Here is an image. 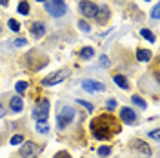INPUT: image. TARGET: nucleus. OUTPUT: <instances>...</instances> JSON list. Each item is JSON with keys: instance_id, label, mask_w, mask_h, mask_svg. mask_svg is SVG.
Segmentation results:
<instances>
[{"instance_id": "1", "label": "nucleus", "mask_w": 160, "mask_h": 158, "mask_svg": "<svg viewBox=\"0 0 160 158\" xmlns=\"http://www.w3.org/2000/svg\"><path fill=\"white\" fill-rule=\"evenodd\" d=\"M91 129H93V135L98 140H106L109 138L113 133L120 131V126L117 124V120L109 116V115H104L100 118H95L91 122Z\"/></svg>"}, {"instance_id": "2", "label": "nucleus", "mask_w": 160, "mask_h": 158, "mask_svg": "<svg viewBox=\"0 0 160 158\" xmlns=\"http://www.w3.org/2000/svg\"><path fill=\"white\" fill-rule=\"evenodd\" d=\"M75 116H77L75 109L69 107V106H64V107L60 109V113H58V118H57V126H58V129L68 127L71 122L75 120Z\"/></svg>"}, {"instance_id": "3", "label": "nucleus", "mask_w": 160, "mask_h": 158, "mask_svg": "<svg viewBox=\"0 0 160 158\" xmlns=\"http://www.w3.org/2000/svg\"><path fill=\"white\" fill-rule=\"evenodd\" d=\"M46 11L49 13L51 17H62V15H66V4H64V0H48L46 2Z\"/></svg>"}, {"instance_id": "4", "label": "nucleus", "mask_w": 160, "mask_h": 158, "mask_svg": "<svg viewBox=\"0 0 160 158\" xmlns=\"http://www.w3.org/2000/svg\"><path fill=\"white\" fill-rule=\"evenodd\" d=\"M71 75L69 69H60V71H55V73H51V75H48L46 78H44V86H57V84H60L62 80H66L68 77Z\"/></svg>"}, {"instance_id": "5", "label": "nucleus", "mask_w": 160, "mask_h": 158, "mask_svg": "<svg viewBox=\"0 0 160 158\" xmlns=\"http://www.w3.org/2000/svg\"><path fill=\"white\" fill-rule=\"evenodd\" d=\"M48 113H49V102L48 100H40L38 104L33 107V118L37 120H46L48 118Z\"/></svg>"}, {"instance_id": "6", "label": "nucleus", "mask_w": 160, "mask_h": 158, "mask_svg": "<svg viewBox=\"0 0 160 158\" xmlns=\"http://www.w3.org/2000/svg\"><path fill=\"white\" fill-rule=\"evenodd\" d=\"M80 13L84 17H88V18H95L97 13H98V7L89 0H84V2H80Z\"/></svg>"}, {"instance_id": "7", "label": "nucleus", "mask_w": 160, "mask_h": 158, "mask_svg": "<svg viewBox=\"0 0 160 158\" xmlns=\"http://www.w3.org/2000/svg\"><path fill=\"white\" fill-rule=\"evenodd\" d=\"M40 153V147L37 144H33V142H28V144H24L22 149H20V155L24 158H37V155Z\"/></svg>"}, {"instance_id": "8", "label": "nucleus", "mask_w": 160, "mask_h": 158, "mask_svg": "<svg viewBox=\"0 0 160 158\" xmlns=\"http://www.w3.org/2000/svg\"><path fill=\"white\" fill-rule=\"evenodd\" d=\"M82 87H84V91H88V93H102L106 89V86L102 82H98V80H84L82 82Z\"/></svg>"}, {"instance_id": "9", "label": "nucleus", "mask_w": 160, "mask_h": 158, "mask_svg": "<svg viewBox=\"0 0 160 158\" xmlns=\"http://www.w3.org/2000/svg\"><path fill=\"white\" fill-rule=\"evenodd\" d=\"M120 118H122V122L124 124H129V126H133L135 122H137V115H135V111L129 107H122L120 109Z\"/></svg>"}, {"instance_id": "10", "label": "nucleus", "mask_w": 160, "mask_h": 158, "mask_svg": "<svg viewBox=\"0 0 160 158\" xmlns=\"http://www.w3.org/2000/svg\"><path fill=\"white\" fill-rule=\"evenodd\" d=\"M131 147L140 151V153H144V155H148V156L151 155V147L146 144V142H142V140H138V138H135L133 142H131Z\"/></svg>"}, {"instance_id": "11", "label": "nucleus", "mask_w": 160, "mask_h": 158, "mask_svg": "<svg viewBox=\"0 0 160 158\" xmlns=\"http://www.w3.org/2000/svg\"><path fill=\"white\" fill-rule=\"evenodd\" d=\"M31 33H33V37H44L46 35V26L42 24V22H35V24H31Z\"/></svg>"}, {"instance_id": "12", "label": "nucleus", "mask_w": 160, "mask_h": 158, "mask_svg": "<svg viewBox=\"0 0 160 158\" xmlns=\"http://www.w3.org/2000/svg\"><path fill=\"white\" fill-rule=\"evenodd\" d=\"M9 107L13 113H20L22 109H24V102H22V98L20 96H13V98L9 100Z\"/></svg>"}, {"instance_id": "13", "label": "nucleus", "mask_w": 160, "mask_h": 158, "mask_svg": "<svg viewBox=\"0 0 160 158\" xmlns=\"http://www.w3.org/2000/svg\"><path fill=\"white\" fill-rule=\"evenodd\" d=\"M95 18L98 20L100 24L108 22V18H109V9H108V7H102V9H98V13H97V17H95Z\"/></svg>"}, {"instance_id": "14", "label": "nucleus", "mask_w": 160, "mask_h": 158, "mask_svg": "<svg viewBox=\"0 0 160 158\" xmlns=\"http://www.w3.org/2000/svg\"><path fill=\"white\" fill-rule=\"evenodd\" d=\"M113 80H115V84H117L118 87H122V89H128V87H129V82L126 80V77H122V75H115V77H113Z\"/></svg>"}, {"instance_id": "15", "label": "nucleus", "mask_w": 160, "mask_h": 158, "mask_svg": "<svg viewBox=\"0 0 160 158\" xmlns=\"http://www.w3.org/2000/svg\"><path fill=\"white\" fill-rule=\"evenodd\" d=\"M137 58H138L140 62H149L151 60V53L148 49H138L137 51Z\"/></svg>"}, {"instance_id": "16", "label": "nucleus", "mask_w": 160, "mask_h": 158, "mask_svg": "<svg viewBox=\"0 0 160 158\" xmlns=\"http://www.w3.org/2000/svg\"><path fill=\"white\" fill-rule=\"evenodd\" d=\"M93 55H95V49H93V47H82V49H80V57L84 60L91 58Z\"/></svg>"}, {"instance_id": "17", "label": "nucleus", "mask_w": 160, "mask_h": 158, "mask_svg": "<svg viewBox=\"0 0 160 158\" xmlns=\"http://www.w3.org/2000/svg\"><path fill=\"white\" fill-rule=\"evenodd\" d=\"M37 131H38V133H48V131H49L48 122H46V120H38V122H37Z\"/></svg>"}, {"instance_id": "18", "label": "nucleus", "mask_w": 160, "mask_h": 158, "mask_svg": "<svg viewBox=\"0 0 160 158\" xmlns=\"http://www.w3.org/2000/svg\"><path fill=\"white\" fill-rule=\"evenodd\" d=\"M140 35L148 40V42H155V35H153L149 29H142V31H140Z\"/></svg>"}, {"instance_id": "19", "label": "nucleus", "mask_w": 160, "mask_h": 158, "mask_svg": "<svg viewBox=\"0 0 160 158\" xmlns=\"http://www.w3.org/2000/svg\"><path fill=\"white\" fill-rule=\"evenodd\" d=\"M18 13L20 15H28V13H29V4H28V2H20L18 4Z\"/></svg>"}, {"instance_id": "20", "label": "nucleus", "mask_w": 160, "mask_h": 158, "mask_svg": "<svg viewBox=\"0 0 160 158\" xmlns=\"http://www.w3.org/2000/svg\"><path fill=\"white\" fill-rule=\"evenodd\" d=\"M131 100H133V104H137V106H138L140 109H146V107H148V104H146L144 100L140 98V96H137V95H135V96H133Z\"/></svg>"}, {"instance_id": "21", "label": "nucleus", "mask_w": 160, "mask_h": 158, "mask_svg": "<svg viewBox=\"0 0 160 158\" xmlns=\"http://www.w3.org/2000/svg\"><path fill=\"white\" fill-rule=\"evenodd\" d=\"M8 26H9V29H11V31H18V29H20V24H18V22H17L15 18H11L9 22H8Z\"/></svg>"}, {"instance_id": "22", "label": "nucleus", "mask_w": 160, "mask_h": 158, "mask_svg": "<svg viewBox=\"0 0 160 158\" xmlns=\"http://www.w3.org/2000/svg\"><path fill=\"white\" fill-rule=\"evenodd\" d=\"M111 153V147H108V146H102V147H98V155L100 156H108Z\"/></svg>"}, {"instance_id": "23", "label": "nucleus", "mask_w": 160, "mask_h": 158, "mask_svg": "<svg viewBox=\"0 0 160 158\" xmlns=\"http://www.w3.org/2000/svg\"><path fill=\"white\" fill-rule=\"evenodd\" d=\"M78 27L84 31V33H89V31H91L89 24H88V22H84V20H80V22H78Z\"/></svg>"}, {"instance_id": "24", "label": "nucleus", "mask_w": 160, "mask_h": 158, "mask_svg": "<svg viewBox=\"0 0 160 158\" xmlns=\"http://www.w3.org/2000/svg\"><path fill=\"white\" fill-rule=\"evenodd\" d=\"M22 142H24V136H22V135H15V136L11 138V144H13V146H17V144H22Z\"/></svg>"}, {"instance_id": "25", "label": "nucleus", "mask_w": 160, "mask_h": 158, "mask_svg": "<svg viewBox=\"0 0 160 158\" xmlns=\"http://www.w3.org/2000/svg\"><path fill=\"white\" fill-rule=\"evenodd\" d=\"M77 102H78V104H80V106H82V107H86V109H88V111H89V113H91V111H93V106H91V104H89V102H86V100H77Z\"/></svg>"}, {"instance_id": "26", "label": "nucleus", "mask_w": 160, "mask_h": 158, "mask_svg": "<svg viewBox=\"0 0 160 158\" xmlns=\"http://www.w3.org/2000/svg\"><path fill=\"white\" fill-rule=\"evenodd\" d=\"M26 89H28V82H18V84H17V91H18V93H24Z\"/></svg>"}, {"instance_id": "27", "label": "nucleus", "mask_w": 160, "mask_h": 158, "mask_svg": "<svg viewBox=\"0 0 160 158\" xmlns=\"http://www.w3.org/2000/svg\"><path fill=\"white\" fill-rule=\"evenodd\" d=\"M13 46H15V47H22V46H26V38H17V40H13Z\"/></svg>"}, {"instance_id": "28", "label": "nucleus", "mask_w": 160, "mask_h": 158, "mask_svg": "<svg viewBox=\"0 0 160 158\" xmlns=\"http://www.w3.org/2000/svg\"><path fill=\"white\" fill-rule=\"evenodd\" d=\"M158 11H160V7H158V6H155V7H153V11H151V17H153L155 20L158 18V15H160Z\"/></svg>"}, {"instance_id": "29", "label": "nucleus", "mask_w": 160, "mask_h": 158, "mask_svg": "<svg viewBox=\"0 0 160 158\" xmlns=\"http://www.w3.org/2000/svg\"><path fill=\"white\" fill-rule=\"evenodd\" d=\"M158 136H160L158 129H155V131H151V133H149V138H153V140H158Z\"/></svg>"}, {"instance_id": "30", "label": "nucleus", "mask_w": 160, "mask_h": 158, "mask_svg": "<svg viewBox=\"0 0 160 158\" xmlns=\"http://www.w3.org/2000/svg\"><path fill=\"white\" fill-rule=\"evenodd\" d=\"M55 158H71V156L66 153V151H60V153H57V155H55Z\"/></svg>"}, {"instance_id": "31", "label": "nucleus", "mask_w": 160, "mask_h": 158, "mask_svg": "<svg viewBox=\"0 0 160 158\" xmlns=\"http://www.w3.org/2000/svg\"><path fill=\"white\" fill-rule=\"evenodd\" d=\"M100 66H109V58L102 55V58H100Z\"/></svg>"}, {"instance_id": "32", "label": "nucleus", "mask_w": 160, "mask_h": 158, "mask_svg": "<svg viewBox=\"0 0 160 158\" xmlns=\"http://www.w3.org/2000/svg\"><path fill=\"white\" fill-rule=\"evenodd\" d=\"M117 107V102H115V100H109V102H108V109H115Z\"/></svg>"}, {"instance_id": "33", "label": "nucleus", "mask_w": 160, "mask_h": 158, "mask_svg": "<svg viewBox=\"0 0 160 158\" xmlns=\"http://www.w3.org/2000/svg\"><path fill=\"white\" fill-rule=\"evenodd\" d=\"M4 115H6V109H4V106H2V104H0V118H2Z\"/></svg>"}, {"instance_id": "34", "label": "nucleus", "mask_w": 160, "mask_h": 158, "mask_svg": "<svg viewBox=\"0 0 160 158\" xmlns=\"http://www.w3.org/2000/svg\"><path fill=\"white\" fill-rule=\"evenodd\" d=\"M0 4H2V6H8V4H9V0H0Z\"/></svg>"}, {"instance_id": "35", "label": "nucleus", "mask_w": 160, "mask_h": 158, "mask_svg": "<svg viewBox=\"0 0 160 158\" xmlns=\"http://www.w3.org/2000/svg\"><path fill=\"white\" fill-rule=\"evenodd\" d=\"M38 2H46V0H38Z\"/></svg>"}, {"instance_id": "36", "label": "nucleus", "mask_w": 160, "mask_h": 158, "mask_svg": "<svg viewBox=\"0 0 160 158\" xmlns=\"http://www.w3.org/2000/svg\"><path fill=\"white\" fill-rule=\"evenodd\" d=\"M146 2H149V0H146Z\"/></svg>"}]
</instances>
